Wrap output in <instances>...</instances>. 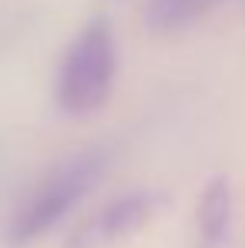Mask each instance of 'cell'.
Listing matches in <instances>:
<instances>
[{
	"label": "cell",
	"instance_id": "cell-3",
	"mask_svg": "<svg viewBox=\"0 0 245 248\" xmlns=\"http://www.w3.org/2000/svg\"><path fill=\"white\" fill-rule=\"evenodd\" d=\"M164 198L158 191H131L114 198L111 205H104L98 215H91L81 228L67 238L64 248H108L121 242L128 235L141 232L158 211H162Z\"/></svg>",
	"mask_w": 245,
	"mask_h": 248
},
{
	"label": "cell",
	"instance_id": "cell-4",
	"mask_svg": "<svg viewBox=\"0 0 245 248\" xmlns=\"http://www.w3.org/2000/svg\"><path fill=\"white\" fill-rule=\"evenodd\" d=\"M232 225V185L229 178H212L198 198V238L202 248H218Z\"/></svg>",
	"mask_w": 245,
	"mask_h": 248
},
{
	"label": "cell",
	"instance_id": "cell-5",
	"mask_svg": "<svg viewBox=\"0 0 245 248\" xmlns=\"http://www.w3.org/2000/svg\"><path fill=\"white\" fill-rule=\"evenodd\" d=\"M215 3L218 0H151L145 20L155 34H171V31H181L202 20Z\"/></svg>",
	"mask_w": 245,
	"mask_h": 248
},
{
	"label": "cell",
	"instance_id": "cell-1",
	"mask_svg": "<svg viewBox=\"0 0 245 248\" xmlns=\"http://www.w3.org/2000/svg\"><path fill=\"white\" fill-rule=\"evenodd\" d=\"M118 78V41L104 17H94L61 57L57 71V108L71 118L94 114L108 97Z\"/></svg>",
	"mask_w": 245,
	"mask_h": 248
},
{
	"label": "cell",
	"instance_id": "cell-2",
	"mask_svg": "<svg viewBox=\"0 0 245 248\" xmlns=\"http://www.w3.org/2000/svg\"><path fill=\"white\" fill-rule=\"evenodd\" d=\"M104 168H108V155L104 151H84L78 158L64 161L54 174H47L31 191V198L10 215L7 232H3L7 248H27L41 235H47L98 185Z\"/></svg>",
	"mask_w": 245,
	"mask_h": 248
}]
</instances>
